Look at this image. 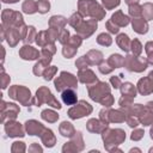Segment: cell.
<instances>
[{
	"label": "cell",
	"instance_id": "31",
	"mask_svg": "<svg viewBox=\"0 0 153 153\" xmlns=\"http://www.w3.org/2000/svg\"><path fill=\"white\" fill-rule=\"evenodd\" d=\"M82 14L80 13V12H76V13H74L69 19H68V23H69V25L71 26H73L74 29H76V27H79L80 25H81V23L84 22V19H82Z\"/></svg>",
	"mask_w": 153,
	"mask_h": 153
},
{
	"label": "cell",
	"instance_id": "13",
	"mask_svg": "<svg viewBox=\"0 0 153 153\" xmlns=\"http://www.w3.org/2000/svg\"><path fill=\"white\" fill-rule=\"evenodd\" d=\"M25 129L30 135H41L45 128L43 127L42 123H39L35 120H31L25 123Z\"/></svg>",
	"mask_w": 153,
	"mask_h": 153
},
{
	"label": "cell",
	"instance_id": "36",
	"mask_svg": "<svg viewBox=\"0 0 153 153\" xmlns=\"http://www.w3.org/2000/svg\"><path fill=\"white\" fill-rule=\"evenodd\" d=\"M36 36H37V33H36V29H35L33 26H27L26 35H25V37H24L23 39H24L25 43H31L32 41H36V39H35Z\"/></svg>",
	"mask_w": 153,
	"mask_h": 153
},
{
	"label": "cell",
	"instance_id": "15",
	"mask_svg": "<svg viewBox=\"0 0 153 153\" xmlns=\"http://www.w3.org/2000/svg\"><path fill=\"white\" fill-rule=\"evenodd\" d=\"M131 25L135 32L137 33H146L148 31V24L147 20L143 17H139V18H134L131 20Z\"/></svg>",
	"mask_w": 153,
	"mask_h": 153
},
{
	"label": "cell",
	"instance_id": "4",
	"mask_svg": "<svg viewBox=\"0 0 153 153\" xmlns=\"http://www.w3.org/2000/svg\"><path fill=\"white\" fill-rule=\"evenodd\" d=\"M8 94L11 98L19 100L23 105H29L30 103H32L31 92H30V90H27L24 86H18V85L12 86L8 91Z\"/></svg>",
	"mask_w": 153,
	"mask_h": 153
},
{
	"label": "cell",
	"instance_id": "1",
	"mask_svg": "<svg viewBox=\"0 0 153 153\" xmlns=\"http://www.w3.org/2000/svg\"><path fill=\"white\" fill-rule=\"evenodd\" d=\"M78 7L79 12L84 17H91L93 19L100 20L105 16V11L96 0H79Z\"/></svg>",
	"mask_w": 153,
	"mask_h": 153
},
{
	"label": "cell",
	"instance_id": "17",
	"mask_svg": "<svg viewBox=\"0 0 153 153\" xmlns=\"http://www.w3.org/2000/svg\"><path fill=\"white\" fill-rule=\"evenodd\" d=\"M19 112V108L16 104H7L5 102H2V106H1V114H2V118L5 117L6 114H10V120H14L17 117V114Z\"/></svg>",
	"mask_w": 153,
	"mask_h": 153
},
{
	"label": "cell",
	"instance_id": "47",
	"mask_svg": "<svg viewBox=\"0 0 153 153\" xmlns=\"http://www.w3.org/2000/svg\"><path fill=\"white\" fill-rule=\"evenodd\" d=\"M105 25H106V29H108L111 33H117V32H118V30H120V26H117V25H116L111 19H110V20H108Z\"/></svg>",
	"mask_w": 153,
	"mask_h": 153
},
{
	"label": "cell",
	"instance_id": "2",
	"mask_svg": "<svg viewBox=\"0 0 153 153\" xmlns=\"http://www.w3.org/2000/svg\"><path fill=\"white\" fill-rule=\"evenodd\" d=\"M43 103H47L48 105H51L53 108H56V109H61V105L60 103L55 99V97L51 94L50 90L45 86H42L37 90L36 92V98L32 99V104H36L37 106H39L41 104Z\"/></svg>",
	"mask_w": 153,
	"mask_h": 153
},
{
	"label": "cell",
	"instance_id": "27",
	"mask_svg": "<svg viewBox=\"0 0 153 153\" xmlns=\"http://www.w3.org/2000/svg\"><path fill=\"white\" fill-rule=\"evenodd\" d=\"M108 63L115 69V68H120V67H123L124 66V57L118 55V54H112L109 60H108Z\"/></svg>",
	"mask_w": 153,
	"mask_h": 153
},
{
	"label": "cell",
	"instance_id": "14",
	"mask_svg": "<svg viewBox=\"0 0 153 153\" xmlns=\"http://www.w3.org/2000/svg\"><path fill=\"white\" fill-rule=\"evenodd\" d=\"M5 129L7 131V135L13 137V136H23L24 135V130H23V127L20 126V123L18 122H8L6 126H5Z\"/></svg>",
	"mask_w": 153,
	"mask_h": 153
},
{
	"label": "cell",
	"instance_id": "24",
	"mask_svg": "<svg viewBox=\"0 0 153 153\" xmlns=\"http://www.w3.org/2000/svg\"><path fill=\"white\" fill-rule=\"evenodd\" d=\"M120 87H121L122 96L129 97V98H135V96H136V90H135V87H134V85H133L131 82H124V84H122Z\"/></svg>",
	"mask_w": 153,
	"mask_h": 153
},
{
	"label": "cell",
	"instance_id": "29",
	"mask_svg": "<svg viewBox=\"0 0 153 153\" xmlns=\"http://www.w3.org/2000/svg\"><path fill=\"white\" fill-rule=\"evenodd\" d=\"M22 10L27 13V14H32L35 12H37V2H35L33 0H25L22 5Z\"/></svg>",
	"mask_w": 153,
	"mask_h": 153
},
{
	"label": "cell",
	"instance_id": "51",
	"mask_svg": "<svg viewBox=\"0 0 153 153\" xmlns=\"http://www.w3.org/2000/svg\"><path fill=\"white\" fill-rule=\"evenodd\" d=\"M128 5H133V4H137L139 2V0H124Z\"/></svg>",
	"mask_w": 153,
	"mask_h": 153
},
{
	"label": "cell",
	"instance_id": "45",
	"mask_svg": "<svg viewBox=\"0 0 153 153\" xmlns=\"http://www.w3.org/2000/svg\"><path fill=\"white\" fill-rule=\"evenodd\" d=\"M75 66H76L79 69H85V68H87V67L90 66V63H88V61L86 60L85 56H81L79 60H76Z\"/></svg>",
	"mask_w": 153,
	"mask_h": 153
},
{
	"label": "cell",
	"instance_id": "28",
	"mask_svg": "<svg viewBox=\"0 0 153 153\" xmlns=\"http://www.w3.org/2000/svg\"><path fill=\"white\" fill-rule=\"evenodd\" d=\"M60 133L63 136L71 137V136H73L75 134V129L72 126V123H69V122H62L61 126H60Z\"/></svg>",
	"mask_w": 153,
	"mask_h": 153
},
{
	"label": "cell",
	"instance_id": "54",
	"mask_svg": "<svg viewBox=\"0 0 153 153\" xmlns=\"http://www.w3.org/2000/svg\"><path fill=\"white\" fill-rule=\"evenodd\" d=\"M148 76L151 78V80H152V84H153V72H151V73L148 74Z\"/></svg>",
	"mask_w": 153,
	"mask_h": 153
},
{
	"label": "cell",
	"instance_id": "10",
	"mask_svg": "<svg viewBox=\"0 0 153 153\" xmlns=\"http://www.w3.org/2000/svg\"><path fill=\"white\" fill-rule=\"evenodd\" d=\"M78 78H79V80H80L81 82H84V84H86V85H88V86L98 81V79H97V76L94 75V73H93L91 69H88V68L79 69Z\"/></svg>",
	"mask_w": 153,
	"mask_h": 153
},
{
	"label": "cell",
	"instance_id": "48",
	"mask_svg": "<svg viewBox=\"0 0 153 153\" xmlns=\"http://www.w3.org/2000/svg\"><path fill=\"white\" fill-rule=\"evenodd\" d=\"M110 82H111L112 87H115V88H118V87L122 85L120 76H111V78H110Z\"/></svg>",
	"mask_w": 153,
	"mask_h": 153
},
{
	"label": "cell",
	"instance_id": "33",
	"mask_svg": "<svg viewBox=\"0 0 153 153\" xmlns=\"http://www.w3.org/2000/svg\"><path fill=\"white\" fill-rule=\"evenodd\" d=\"M97 43L100 44V45H104V47H109V45L112 43V38H111V36H110L109 33L103 32V33L98 35V37H97Z\"/></svg>",
	"mask_w": 153,
	"mask_h": 153
},
{
	"label": "cell",
	"instance_id": "52",
	"mask_svg": "<svg viewBox=\"0 0 153 153\" xmlns=\"http://www.w3.org/2000/svg\"><path fill=\"white\" fill-rule=\"evenodd\" d=\"M147 108H148V109H151V110L153 111V100H152V102H148V103H147Z\"/></svg>",
	"mask_w": 153,
	"mask_h": 153
},
{
	"label": "cell",
	"instance_id": "6",
	"mask_svg": "<svg viewBox=\"0 0 153 153\" xmlns=\"http://www.w3.org/2000/svg\"><path fill=\"white\" fill-rule=\"evenodd\" d=\"M108 93H110V86L106 82L97 81L93 85H90L88 86V96L94 102H99Z\"/></svg>",
	"mask_w": 153,
	"mask_h": 153
},
{
	"label": "cell",
	"instance_id": "9",
	"mask_svg": "<svg viewBox=\"0 0 153 153\" xmlns=\"http://www.w3.org/2000/svg\"><path fill=\"white\" fill-rule=\"evenodd\" d=\"M96 29H97V19L91 18V19H87L86 22H82L81 25L75 29V31L82 38H87L96 31Z\"/></svg>",
	"mask_w": 153,
	"mask_h": 153
},
{
	"label": "cell",
	"instance_id": "8",
	"mask_svg": "<svg viewBox=\"0 0 153 153\" xmlns=\"http://www.w3.org/2000/svg\"><path fill=\"white\" fill-rule=\"evenodd\" d=\"M91 112H92V106L87 102L80 100L79 103H76L68 110V116L72 120H76V118H81L86 115H90Z\"/></svg>",
	"mask_w": 153,
	"mask_h": 153
},
{
	"label": "cell",
	"instance_id": "39",
	"mask_svg": "<svg viewBox=\"0 0 153 153\" xmlns=\"http://www.w3.org/2000/svg\"><path fill=\"white\" fill-rule=\"evenodd\" d=\"M50 8V4L48 0H38L37 1V10L39 13H45Z\"/></svg>",
	"mask_w": 153,
	"mask_h": 153
},
{
	"label": "cell",
	"instance_id": "41",
	"mask_svg": "<svg viewBox=\"0 0 153 153\" xmlns=\"http://www.w3.org/2000/svg\"><path fill=\"white\" fill-rule=\"evenodd\" d=\"M69 32H68V30H61L60 31V33H59V37H57V39H59V42L60 43H62V44H66V43H68V41H69Z\"/></svg>",
	"mask_w": 153,
	"mask_h": 153
},
{
	"label": "cell",
	"instance_id": "35",
	"mask_svg": "<svg viewBox=\"0 0 153 153\" xmlns=\"http://www.w3.org/2000/svg\"><path fill=\"white\" fill-rule=\"evenodd\" d=\"M129 14L134 18H139L142 16V6H139L137 4L129 5Z\"/></svg>",
	"mask_w": 153,
	"mask_h": 153
},
{
	"label": "cell",
	"instance_id": "26",
	"mask_svg": "<svg viewBox=\"0 0 153 153\" xmlns=\"http://www.w3.org/2000/svg\"><path fill=\"white\" fill-rule=\"evenodd\" d=\"M41 137H42V141L43 143L47 146V147H53L54 143H55V136L53 134V131L50 129H44L43 133L41 134Z\"/></svg>",
	"mask_w": 153,
	"mask_h": 153
},
{
	"label": "cell",
	"instance_id": "40",
	"mask_svg": "<svg viewBox=\"0 0 153 153\" xmlns=\"http://www.w3.org/2000/svg\"><path fill=\"white\" fill-rule=\"evenodd\" d=\"M56 72H57V67H55V66H50V67H48V68L44 71L43 76H44L45 80H51Z\"/></svg>",
	"mask_w": 153,
	"mask_h": 153
},
{
	"label": "cell",
	"instance_id": "20",
	"mask_svg": "<svg viewBox=\"0 0 153 153\" xmlns=\"http://www.w3.org/2000/svg\"><path fill=\"white\" fill-rule=\"evenodd\" d=\"M106 127H108L106 123H104L103 121L100 122L99 120H96V118H92L87 122V129L92 133H99V131L104 130Z\"/></svg>",
	"mask_w": 153,
	"mask_h": 153
},
{
	"label": "cell",
	"instance_id": "16",
	"mask_svg": "<svg viewBox=\"0 0 153 153\" xmlns=\"http://www.w3.org/2000/svg\"><path fill=\"white\" fill-rule=\"evenodd\" d=\"M67 19L62 16H53L49 20V27L56 30L57 32H60L61 30H63V26L66 25Z\"/></svg>",
	"mask_w": 153,
	"mask_h": 153
},
{
	"label": "cell",
	"instance_id": "44",
	"mask_svg": "<svg viewBox=\"0 0 153 153\" xmlns=\"http://www.w3.org/2000/svg\"><path fill=\"white\" fill-rule=\"evenodd\" d=\"M81 42H82V37L79 36V35H74V36H72V37L69 38V41H68V43H69L71 45L75 47V48H78V47L81 44Z\"/></svg>",
	"mask_w": 153,
	"mask_h": 153
},
{
	"label": "cell",
	"instance_id": "21",
	"mask_svg": "<svg viewBox=\"0 0 153 153\" xmlns=\"http://www.w3.org/2000/svg\"><path fill=\"white\" fill-rule=\"evenodd\" d=\"M85 57L90 65H99L103 61V54L99 50H90Z\"/></svg>",
	"mask_w": 153,
	"mask_h": 153
},
{
	"label": "cell",
	"instance_id": "11",
	"mask_svg": "<svg viewBox=\"0 0 153 153\" xmlns=\"http://www.w3.org/2000/svg\"><path fill=\"white\" fill-rule=\"evenodd\" d=\"M19 55H20V57L24 59V60H36V59L39 57L41 53H39L37 49H35L33 47L25 44V45L19 50Z\"/></svg>",
	"mask_w": 153,
	"mask_h": 153
},
{
	"label": "cell",
	"instance_id": "53",
	"mask_svg": "<svg viewBox=\"0 0 153 153\" xmlns=\"http://www.w3.org/2000/svg\"><path fill=\"white\" fill-rule=\"evenodd\" d=\"M4 2H17L18 0H2Z\"/></svg>",
	"mask_w": 153,
	"mask_h": 153
},
{
	"label": "cell",
	"instance_id": "34",
	"mask_svg": "<svg viewBox=\"0 0 153 153\" xmlns=\"http://www.w3.org/2000/svg\"><path fill=\"white\" fill-rule=\"evenodd\" d=\"M76 49H78V48H75V47L71 45L69 43H66V44H63L62 54H63V56H65L66 59H71V57H73V56L75 55Z\"/></svg>",
	"mask_w": 153,
	"mask_h": 153
},
{
	"label": "cell",
	"instance_id": "7",
	"mask_svg": "<svg viewBox=\"0 0 153 153\" xmlns=\"http://www.w3.org/2000/svg\"><path fill=\"white\" fill-rule=\"evenodd\" d=\"M124 139H126V133L122 129H108L106 127L103 131V140L106 143V146L109 143L120 145L121 142L124 141Z\"/></svg>",
	"mask_w": 153,
	"mask_h": 153
},
{
	"label": "cell",
	"instance_id": "5",
	"mask_svg": "<svg viewBox=\"0 0 153 153\" xmlns=\"http://www.w3.org/2000/svg\"><path fill=\"white\" fill-rule=\"evenodd\" d=\"M76 84H78L76 78L67 72H61L60 76L55 79V87L60 92H62L66 88H75Z\"/></svg>",
	"mask_w": 153,
	"mask_h": 153
},
{
	"label": "cell",
	"instance_id": "30",
	"mask_svg": "<svg viewBox=\"0 0 153 153\" xmlns=\"http://www.w3.org/2000/svg\"><path fill=\"white\" fill-rule=\"evenodd\" d=\"M41 116H42V118H43L44 121H48V122H50V123H53V122H55V121L59 120V115H57L55 111L50 110V109L43 110L42 114H41Z\"/></svg>",
	"mask_w": 153,
	"mask_h": 153
},
{
	"label": "cell",
	"instance_id": "18",
	"mask_svg": "<svg viewBox=\"0 0 153 153\" xmlns=\"http://www.w3.org/2000/svg\"><path fill=\"white\" fill-rule=\"evenodd\" d=\"M111 20H112L117 26H120V27H121V26H126V25H128L129 22H130L129 17L126 16V14H123L122 11H117V12H115V14H112V17H111Z\"/></svg>",
	"mask_w": 153,
	"mask_h": 153
},
{
	"label": "cell",
	"instance_id": "37",
	"mask_svg": "<svg viewBox=\"0 0 153 153\" xmlns=\"http://www.w3.org/2000/svg\"><path fill=\"white\" fill-rule=\"evenodd\" d=\"M130 49H131V51H133V55L140 56V54H141V51H142V45H141L140 41L136 39V38H134V39L131 41V43H130Z\"/></svg>",
	"mask_w": 153,
	"mask_h": 153
},
{
	"label": "cell",
	"instance_id": "19",
	"mask_svg": "<svg viewBox=\"0 0 153 153\" xmlns=\"http://www.w3.org/2000/svg\"><path fill=\"white\" fill-rule=\"evenodd\" d=\"M62 100L65 104L67 105H74L76 103V93L74 92V90L72 88H66L62 91Z\"/></svg>",
	"mask_w": 153,
	"mask_h": 153
},
{
	"label": "cell",
	"instance_id": "42",
	"mask_svg": "<svg viewBox=\"0 0 153 153\" xmlns=\"http://www.w3.org/2000/svg\"><path fill=\"white\" fill-rule=\"evenodd\" d=\"M99 71H100V73H103V74H109L110 72L114 71V68L108 63V61H102V62L99 63Z\"/></svg>",
	"mask_w": 153,
	"mask_h": 153
},
{
	"label": "cell",
	"instance_id": "49",
	"mask_svg": "<svg viewBox=\"0 0 153 153\" xmlns=\"http://www.w3.org/2000/svg\"><path fill=\"white\" fill-rule=\"evenodd\" d=\"M143 136V130L142 129H136L131 134V140H140Z\"/></svg>",
	"mask_w": 153,
	"mask_h": 153
},
{
	"label": "cell",
	"instance_id": "38",
	"mask_svg": "<svg viewBox=\"0 0 153 153\" xmlns=\"http://www.w3.org/2000/svg\"><path fill=\"white\" fill-rule=\"evenodd\" d=\"M145 50L147 53V62L151 63V65H153V42L152 41H149V42L146 43Z\"/></svg>",
	"mask_w": 153,
	"mask_h": 153
},
{
	"label": "cell",
	"instance_id": "22",
	"mask_svg": "<svg viewBox=\"0 0 153 153\" xmlns=\"http://www.w3.org/2000/svg\"><path fill=\"white\" fill-rule=\"evenodd\" d=\"M50 59H47V57H42L36 65H35V67H33V74L35 75H42L43 73H44V71L48 68V65L50 63Z\"/></svg>",
	"mask_w": 153,
	"mask_h": 153
},
{
	"label": "cell",
	"instance_id": "55",
	"mask_svg": "<svg viewBox=\"0 0 153 153\" xmlns=\"http://www.w3.org/2000/svg\"><path fill=\"white\" fill-rule=\"evenodd\" d=\"M151 137L153 139V127H152V129H151Z\"/></svg>",
	"mask_w": 153,
	"mask_h": 153
},
{
	"label": "cell",
	"instance_id": "50",
	"mask_svg": "<svg viewBox=\"0 0 153 153\" xmlns=\"http://www.w3.org/2000/svg\"><path fill=\"white\" fill-rule=\"evenodd\" d=\"M8 82H10V76H7V75L2 72V82H1V87H2V88H6Z\"/></svg>",
	"mask_w": 153,
	"mask_h": 153
},
{
	"label": "cell",
	"instance_id": "46",
	"mask_svg": "<svg viewBox=\"0 0 153 153\" xmlns=\"http://www.w3.org/2000/svg\"><path fill=\"white\" fill-rule=\"evenodd\" d=\"M102 2L106 10H111L120 5V0H102Z\"/></svg>",
	"mask_w": 153,
	"mask_h": 153
},
{
	"label": "cell",
	"instance_id": "3",
	"mask_svg": "<svg viewBox=\"0 0 153 153\" xmlns=\"http://www.w3.org/2000/svg\"><path fill=\"white\" fill-rule=\"evenodd\" d=\"M147 60L135 55H127L124 57V66L130 72H142L147 68Z\"/></svg>",
	"mask_w": 153,
	"mask_h": 153
},
{
	"label": "cell",
	"instance_id": "12",
	"mask_svg": "<svg viewBox=\"0 0 153 153\" xmlns=\"http://www.w3.org/2000/svg\"><path fill=\"white\" fill-rule=\"evenodd\" d=\"M137 90L139 92L142 94V96H146V94H149L153 92V84H152V80L149 76H146V78H142L139 80L137 82Z\"/></svg>",
	"mask_w": 153,
	"mask_h": 153
},
{
	"label": "cell",
	"instance_id": "32",
	"mask_svg": "<svg viewBox=\"0 0 153 153\" xmlns=\"http://www.w3.org/2000/svg\"><path fill=\"white\" fill-rule=\"evenodd\" d=\"M142 17L146 20L153 19V4L146 2L145 5H142Z\"/></svg>",
	"mask_w": 153,
	"mask_h": 153
},
{
	"label": "cell",
	"instance_id": "23",
	"mask_svg": "<svg viewBox=\"0 0 153 153\" xmlns=\"http://www.w3.org/2000/svg\"><path fill=\"white\" fill-rule=\"evenodd\" d=\"M108 118H109V122H123L127 118V114L120 110H109Z\"/></svg>",
	"mask_w": 153,
	"mask_h": 153
},
{
	"label": "cell",
	"instance_id": "43",
	"mask_svg": "<svg viewBox=\"0 0 153 153\" xmlns=\"http://www.w3.org/2000/svg\"><path fill=\"white\" fill-rule=\"evenodd\" d=\"M99 103H100L102 105H104V106L109 108V106H111V105H112V103H114V97L111 96V93H108L106 96H104V97L99 100Z\"/></svg>",
	"mask_w": 153,
	"mask_h": 153
},
{
	"label": "cell",
	"instance_id": "25",
	"mask_svg": "<svg viewBox=\"0 0 153 153\" xmlns=\"http://www.w3.org/2000/svg\"><path fill=\"white\" fill-rule=\"evenodd\" d=\"M116 42H117L118 47H120L122 50L129 51V49H130V43H131V42H130L128 35H126V33H120V35L117 36V38H116Z\"/></svg>",
	"mask_w": 153,
	"mask_h": 153
}]
</instances>
